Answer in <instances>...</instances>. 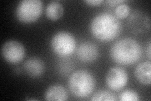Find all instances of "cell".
Instances as JSON below:
<instances>
[{"label":"cell","mask_w":151,"mask_h":101,"mask_svg":"<svg viewBox=\"0 0 151 101\" xmlns=\"http://www.w3.org/2000/svg\"><path fill=\"white\" fill-rule=\"evenodd\" d=\"M90 30L98 39L108 42L119 36L122 31V25L118 18L111 13L103 12L93 18Z\"/></svg>","instance_id":"1"},{"label":"cell","mask_w":151,"mask_h":101,"mask_svg":"<svg viewBox=\"0 0 151 101\" xmlns=\"http://www.w3.org/2000/svg\"><path fill=\"white\" fill-rule=\"evenodd\" d=\"M135 74L141 84L146 85L150 84L151 63L149 61L141 62L136 67Z\"/></svg>","instance_id":"11"},{"label":"cell","mask_w":151,"mask_h":101,"mask_svg":"<svg viewBox=\"0 0 151 101\" xmlns=\"http://www.w3.org/2000/svg\"><path fill=\"white\" fill-rule=\"evenodd\" d=\"M23 67L26 73L32 77H38L43 73L44 71L43 61L35 57L28 59L25 62Z\"/></svg>","instance_id":"9"},{"label":"cell","mask_w":151,"mask_h":101,"mask_svg":"<svg viewBox=\"0 0 151 101\" xmlns=\"http://www.w3.org/2000/svg\"><path fill=\"white\" fill-rule=\"evenodd\" d=\"M76 40L71 33L59 32L53 36L51 41L52 47L56 54L59 56H68L72 54L76 48Z\"/></svg>","instance_id":"5"},{"label":"cell","mask_w":151,"mask_h":101,"mask_svg":"<svg viewBox=\"0 0 151 101\" xmlns=\"http://www.w3.org/2000/svg\"><path fill=\"white\" fill-rule=\"evenodd\" d=\"M91 100L101 101V100H110L114 101L116 100L115 95L111 92L106 90H98L94 93L91 99Z\"/></svg>","instance_id":"13"},{"label":"cell","mask_w":151,"mask_h":101,"mask_svg":"<svg viewBox=\"0 0 151 101\" xmlns=\"http://www.w3.org/2000/svg\"><path fill=\"white\" fill-rule=\"evenodd\" d=\"M142 54V51L139 43L130 37L123 38L117 41L110 49L111 58L120 65L134 64L139 61Z\"/></svg>","instance_id":"2"},{"label":"cell","mask_w":151,"mask_h":101,"mask_svg":"<svg viewBox=\"0 0 151 101\" xmlns=\"http://www.w3.org/2000/svg\"><path fill=\"white\" fill-rule=\"evenodd\" d=\"M46 15L52 20H56L63 16L64 8L59 1H53L49 3L45 8Z\"/></svg>","instance_id":"12"},{"label":"cell","mask_w":151,"mask_h":101,"mask_svg":"<svg viewBox=\"0 0 151 101\" xmlns=\"http://www.w3.org/2000/svg\"><path fill=\"white\" fill-rule=\"evenodd\" d=\"M1 53L7 62L11 64H17L24 58L25 49L21 42L15 40H9L3 45Z\"/></svg>","instance_id":"6"},{"label":"cell","mask_w":151,"mask_h":101,"mask_svg":"<svg viewBox=\"0 0 151 101\" xmlns=\"http://www.w3.org/2000/svg\"><path fill=\"white\" fill-rule=\"evenodd\" d=\"M108 86L113 90H119L127 85L128 81V74L121 67H113L108 71L106 76Z\"/></svg>","instance_id":"7"},{"label":"cell","mask_w":151,"mask_h":101,"mask_svg":"<svg viewBox=\"0 0 151 101\" xmlns=\"http://www.w3.org/2000/svg\"><path fill=\"white\" fill-rule=\"evenodd\" d=\"M68 94L63 86L59 84L53 85L47 89L44 94L46 100L63 101L68 99Z\"/></svg>","instance_id":"10"},{"label":"cell","mask_w":151,"mask_h":101,"mask_svg":"<svg viewBox=\"0 0 151 101\" xmlns=\"http://www.w3.org/2000/svg\"><path fill=\"white\" fill-rule=\"evenodd\" d=\"M43 10V2L40 0H23L16 8V16L23 23H31L40 17Z\"/></svg>","instance_id":"4"},{"label":"cell","mask_w":151,"mask_h":101,"mask_svg":"<svg viewBox=\"0 0 151 101\" xmlns=\"http://www.w3.org/2000/svg\"><path fill=\"white\" fill-rule=\"evenodd\" d=\"M150 42L149 41V44H148V47H147V56L149 57V59H150V51H151V49H150Z\"/></svg>","instance_id":"18"},{"label":"cell","mask_w":151,"mask_h":101,"mask_svg":"<svg viewBox=\"0 0 151 101\" xmlns=\"http://www.w3.org/2000/svg\"><path fill=\"white\" fill-rule=\"evenodd\" d=\"M124 2L123 0H109V1H106V3H109L110 4H111V5H118V4H121Z\"/></svg>","instance_id":"17"},{"label":"cell","mask_w":151,"mask_h":101,"mask_svg":"<svg viewBox=\"0 0 151 101\" xmlns=\"http://www.w3.org/2000/svg\"><path fill=\"white\" fill-rule=\"evenodd\" d=\"M70 92L76 97L86 98L90 95L95 86V80L93 75L84 70L74 72L68 81Z\"/></svg>","instance_id":"3"},{"label":"cell","mask_w":151,"mask_h":101,"mask_svg":"<svg viewBox=\"0 0 151 101\" xmlns=\"http://www.w3.org/2000/svg\"><path fill=\"white\" fill-rule=\"evenodd\" d=\"M84 2L89 5L91 6H98L101 4L103 1V0H87V1H84Z\"/></svg>","instance_id":"16"},{"label":"cell","mask_w":151,"mask_h":101,"mask_svg":"<svg viewBox=\"0 0 151 101\" xmlns=\"http://www.w3.org/2000/svg\"><path fill=\"white\" fill-rule=\"evenodd\" d=\"M130 10V9L129 5L124 3L119 4L115 8V15L116 17L120 18H125L129 15Z\"/></svg>","instance_id":"15"},{"label":"cell","mask_w":151,"mask_h":101,"mask_svg":"<svg viewBox=\"0 0 151 101\" xmlns=\"http://www.w3.org/2000/svg\"><path fill=\"white\" fill-rule=\"evenodd\" d=\"M119 100L122 101H138V94L132 90H127L120 94Z\"/></svg>","instance_id":"14"},{"label":"cell","mask_w":151,"mask_h":101,"mask_svg":"<svg viewBox=\"0 0 151 101\" xmlns=\"http://www.w3.org/2000/svg\"><path fill=\"white\" fill-rule=\"evenodd\" d=\"M76 53L79 60L84 62H91L97 59L98 47L93 42H84L78 47Z\"/></svg>","instance_id":"8"}]
</instances>
